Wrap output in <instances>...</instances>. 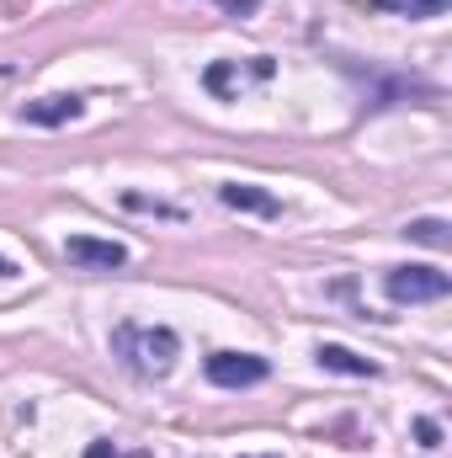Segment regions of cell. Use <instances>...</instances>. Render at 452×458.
<instances>
[{"mask_svg":"<svg viewBox=\"0 0 452 458\" xmlns=\"http://www.w3.org/2000/svg\"><path fill=\"white\" fill-rule=\"evenodd\" d=\"M378 11H394V16H410V21H426V16H442L452 0H372Z\"/></svg>","mask_w":452,"mask_h":458,"instance_id":"9c48e42d","label":"cell"},{"mask_svg":"<svg viewBox=\"0 0 452 458\" xmlns=\"http://www.w3.org/2000/svg\"><path fill=\"white\" fill-rule=\"evenodd\" d=\"M219 203L234 208V214H261V219H277V214H282V203H277L266 187H239V182H224V187H219Z\"/></svg>","mask_w":452,"mask_h":458,"instance_id":"8992f818","label":"cell"},{"mask_svg":"<svg viewBox=\"0 0 452 458\" xmlns=\"http://www.w3.org/2000/svg\"><path fill=\"white\" fill-rule=\"evenodd\" d=\"M64 256L75 267H86V272H117V267H128V250L117 240H96V234H70Z\"/></svg>","mask_w":452,"mask_h":458,"instance_id":"277c9868","label":"cell"},{"mask_svg":"<svg viewBox=\"0 0 452 458\" xmlns=\"http://www.w3.org/2000/svg\"><path fill=\"white\" fill-rule=\"evenodd\" d=\"M122 208H128V214H144V219H165V225H181V219H187V208L160 203V198H144V192H122Z\"/></svg>","mask_w":452,"mask_h":458,"instance_id":"ba28073f","label":"cell"},{"mask_svg":"<svg viewBox=\"0 0 452 458\" xmlns=\"http://www.w3.org/2000/svg\"><path fill=\"white\" fill-rule=\"evenodd\" d=\"M203 373H208V384H219V389H250V384H261V378L272 373V362L255 357V352H213V357L203 362Z\"/></svg>","mask_w":452,"mask_h":458,"instance_id":"3957f363","label":"cell"},{"mask_svg":"<svg viewBox=\"0 0 452 458\" xmlns=\"http://www.w3.org/2000/svg\"><path fill=\"white\" fill-rule=\"evenodd\" d=\"M86 458H149V454H117V443H91Z\"/></svg>","mask_w":452,"mask_h":458,"instance_id":"7c38bea8","label":"cell"},{"mask_svg":"<svg viewBox=\"0 0 452 458\" xmlns=\"http://www.w3.org/2000/svg\"><path fill=\"white\" fill-rule=\"evenodd\" d=\"M383 293L394 304H431V299H448L452 293V277L442 267H389L383 272Z\"/></svg>","mask_w":452,"mask_h":458,"instance_id":"7a4b0ae2","label":"cell"},{"mask_svg":"<svg viewBox=\"0 0 452 458\" xmlns=\"http://www.w3.org/2000/svg\"><path fill=\"white\" fill-rule=\"evenodd\" d=\"M113 357L133 373V378H165L181 357V336L171 326H138V320H122L113 331Z\"/></svg>","mask_w":452,"mask_h":458,"instance_id":"6da1fadb","label":"cell"},{"mask_svg":"<svg viewBox=\"0 0 452 458\" xmlns=\"http://www.w3.org/2000/svg\"><path fill=\"white\" fill-rule=\"evenodd\" d=\"M5 277H16V261H11V256H0V283H5Z\"/></svg>","mask_w":452,"mask_h":458,"instance_id":"5bb4252c","label":"cell"},{"mask_svg":"<svg viewBox=\"0 0 452 458\" xmlns=\"http://www.w3.org/2000/svg\"><path fill=\"white\" fill-rule=\"evenodd\" d=\"M320 368H331V373H346V378H378V362H367V357H356L351 346H336V342H325L320 352Z\"/></svg>","mask_w":452,"mask_h":458,"instance_id":"52a82bcc","label":"cell"},{"mask_svg":"<svg viewBox=\"0 0 452 458\" xmlns=\"http://www.w3.org/2000/svg\"><path fill=\"white\" fill-rule=\"evenodd\" d=\"M203 81H208V91H213V97H229V91L239 86V64H213Z\"/></svg>","mask_w":452,"mask_h":458,"instance_id":"8fae6325","label":"cell"},{"mask_svg":"<svg viewBox=\"0 0 452 458\" xmlns=\"http://www.w3.org/2000/svg\"><path fill=\"white\" fill-rule=\"evenodd\" d=\"M405 234H410L415 245H431V250H448V245H452L448 219H410V225H405Z\"/></svg>","mask_w":452,"mask_h":458,"instance_id":"30bf717a","label":"cell"},{"mask_svg":"<svg viewBox=\"0 0 452 458\" xmlns=\"http://www.w3.org/2000/svg\"><path fill=\"white\" fill-rule=\"evenodd\" d=\"M255 458H282V454H255Z\"/></svg>","mask_w":452,"mask_h":458,"instance_id":"9a60e30c","label":"cell"},{"mask_svg":"<svg viewBox=\"0 0 452 458\" xmlns=\"http://www.w3.org/2000/svg\"><path fill=\"white\" fill-rule=\"evenodd\" d=\"M80 113H86V97H38V102L21 107V123H32V128H59V123H75Z\"/></svg>","mask_w":452,"mask_h":458,"instance_id":"5b68a950","label":"cell"},{"mask_svg":"<svg viewBox=\"0 0 452 458\" xmlns=\"http://www.w3.org/2000/svg\"><path fill=\"white\" fill-rule=\"evenodd\" d=\"M0 75H5V70H0Z\"/></svg>","mask_w":452,"mask_h":458,"instance_id":"2e32d148","label":"cell"},{"mask_svg":"<svg viewBox=\"0 0 452 458\" xmlns=\"http://www.w3.org/2000/svg\"><path fill=\"white\" fill-rule=\"evenodd\" d=\"M415 437H421L426 448H437V443H442V432H437V421H426V416L415 421Z\"/></svg>","mask_w":452,"mask_h":458,"instance_id":"4fadbf2b","label":"cell"}]
</instances>
